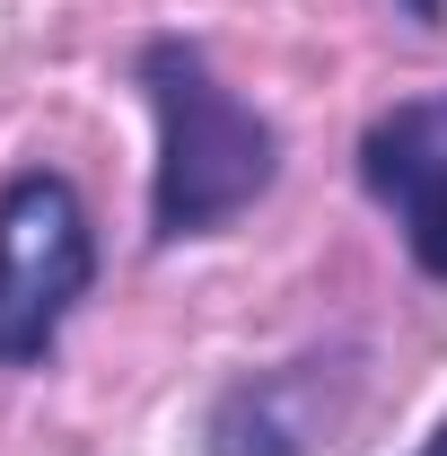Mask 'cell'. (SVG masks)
<instances>
[{
    "mask_svg": "<svg viewBox=\"0 0 447 456\" xmlns=\"http://www.w3.org/2000/svg\"><path fill=\"white\" fill-rule=\"evenodd\" d=\"M132 88L158 123L150 159V246H202L280 184V123L237 97L202 36H141Z\"/></svg>",
    "mask_w": 447,
    "mask_h": 456,
    "instance_id": "cell-1",
    "label": "cell"
},
{
    "mask_svg": "<svg viewBox=\"0 0 447 456\" xmlns=\"http://www.w3.org/2000/svg\"><path fill=\"white\" fill-rule=\"evenodd\" d=\"M97 289V220L61 167H18L0 184V369L27 378L70 334Z\"/></svg>",
    "mask_w": 447,
    "mask_h": 456,
    "instance_id": "cell-2",
    "label": "cell"
},
{
    "mask_svg": "<svg viewBox=\"0 0 447 456\" xmlns=\"http://www.w3.org/2000/svg\"><path fill=\"white\" fill-rule=\"evenodd\" d=\"M360 193L378 202V220L403 237L412 273L447 281V88L430 97H394L360 123Z\"/></svg>",
    "mask_w": 447,
    "mask_h": 456,
    "instance_id": "cell-3",
    "label": "cell"
},
{
    "mask_svg": "<svg viewBox=\"0 0 447 456\" xmlns=\"http://www.w3.org/2000/svg\"><path fill=\"white\" fill-rule=\"evenodd\" d=\"M351 403V360L342 351H298L272 369H237L202 403V456H316L325 430Z\"/></svg>",
    "mask_w": 447,
    "mask_h": 456,
    "instance_id": "cell-4",
    "label": "cell"
},
{
    "mask_svg": "<svg viewBox=\"0 0 447 456\" xmlns=\"http://www.w3.org/2000/svg\"><path fill=\"white\" fill-rule=\"evenodd\" d=\"M394 9H403L412 27H439V18H447V0H394Z\"/></svg>",
    "mask_w": 447,
    "mask_h": 456,
    "instance_id": "cell-5",
    "label": "cell"
},
{
    "mask_svg": "<svg viewBox=\"0 0 447 456\" xmlns=\"http://www.w3.org/2000/svg\"><path fill=\"white\" fill-rule=\"evenodd\" d=\"M412 456H447V421H439V430H430V439H421Z\"/></svg>",
    "mask_w": 447,
    "mask_h": 456,
    "instance_id": "cell-6",
    "label": "cell"
}]
</instances>
